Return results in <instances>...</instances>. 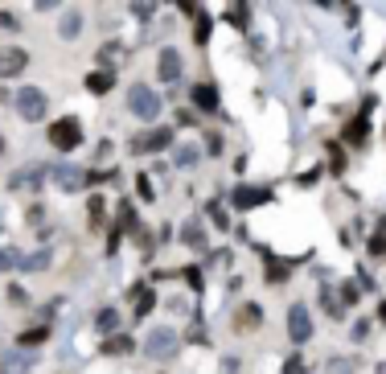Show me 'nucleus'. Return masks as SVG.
<instances>
[{"label":"nucleus","mask_w":386,"mask_h":374,"mask_svg":"<svg viewBox=\"0 0 386 374\" xmlns=\"http://www.w3.org/2000/svg\"><path fill=\"white\" fill-rule=\"evenodd\" d=\"M193 21H197V41H210V16L197 8V12H193Z\"/></svg>","instance_id":"19"},{"label":"nucleus","mask_w":386,"mask_h":374,"mask_svg":"<svg viewBox=\"0 0 386 374\" xmlns=\"http://www.w3.org/2000/svg\"><path fill=\"white\" fill-rule=\"evenodd\" d=\"M366 132H370V124H366V115H362V119H354V124L346 128V140H350V144H362Z\"/></svg>","instance_id":"15"},{"label":"nucleus","mask_w":386,"mask_h":374,"mask_svg":"<svg viewBox=\"0 0 386 374\" xmlns=\"http://www.w3.org/2000/svg\"><path fill=\"white\" fill-rule=\"evenodd\" d=\"M49 259H53V251H49V247H41L37 255L21 259V268H25V272H45V268H49Z\"/></svg>","instance_id":"14"},{"label":"nucleus","mask_w":386,"mask_h":374,"mask_svg":"<svg viewBox=\"0 0 386 374\" xmlns=\"http://www.w3.org/2000/svg\"><path fill=\"white\" fill-rule=\"evenodd\" d=\"M329 374H354V362L350 358H333L329 362Z\"/></svg>","instance_id":"26"},{"label":"nucleus","mask_w":386,"mask_h":374,"mask_svg":"<svg viewBox=\"0 0 386 374\" xmlns=\"http://www.w3.org/2000/svg\"><path fill=\"white\" fill-rule=\"evenodd\" d=\"M99 218H103V198L91 202V222H99Z\"/></svg>","instance_id":"34"},{"label":"nucleus","mask_w":386,"mask_h":374,"mask_svg":"<svg viewBox=\"0 0 386 374\" xmlns=\"http://www.w3.org/2000/svg\"><path fill=\"white\" fill-rule=\"evenodd\" d=\"M49 181H53L58 189L74 194V189H82V185H86V173H82V169H74V165H58V169H49Z\"/></svg>","instance_id":"8"},{"label":"nucleus","mask_w":386,"mask_h":374,"mask_svg":"<svg viewBox=\"0 0 386 374\" xmlns=\"http://www.w3.org/2000/svg\"><path fill=\"white\" fill-rule=\"evenodd\" d=\"M45 334H49V329H25V334H21V346H37V342H45Z\"/></svg>","instance_id":"23"},{"label":"nucleus","mask_w":386,"mask_h":374,"mask_svg":"<svg viewBox=\"0 0 386 374\" xmlns=\"http://www.w3.org/2000/svg\"><path fill=\"white\" fill-rule=\"evenodd\" d=\"M230 198H234V206H243V210H255V206L272 202V194H267V189H255V185H239Z\"/></svg>","instance_id":"10"},{"label":"nucleus","mask_w":386,"mask_h":374,"mask_svg":"<svg viewBox=\"0 0 386 374\" xmlns=\"http://www.w3.org/2000/svg\"><path fill=\"white\" fill-rule=\"evenodd\" d=\"M95 325H99V334H115V325H119V313H115V309H103V313L95 317Z\"/></svg>","instance_id":"16"},{"label":"nucleus","mask_w":386,"mask_h":374,"mask_svg":"<svg viewBox=\"0 0 386 374\" xmlns=\"http://www.w3.org/2000/svg\"><path fill=\"white\" fill-rule=\"evenodd\" d=\"M193 161H197V148H193V144L177 148V165H193Z\"/></svg>","instance_id":"24"},{"label":"nucleus","mask_w":386,"mask_h":374,"mask_svg":"<svg viewBox=\"0 0 386 374\" xmlns=\"http://www.w3.org/2000/svg\"><path fill=\"white\" fill-rule=\"evenodd\" d=\"M144 354H148V358H156V362L173 358V354H177V334H173V329H156V334H148Z\"/></svg>","instance_id":"4"},{"label":"nucleus","mask_w":386,"mask_h":374,"mask_svg":"<svg viewBox=\"0 0 386 374\" xmlns=\"http://www.w3.org/2000/svg\"><path fill=\"white\" fill-rule=\"evenodd\" d=\"M321 305H325V313H329V317H341V301H337L333 292H321Z\"/></svg>","instance_id":"20"},{"label":"nucleus","mask_w":386,"mask_h":374,"mask_svg":"<svg viewBox=\"0 0 386 374\" xmlns=\"http://www.w3.org/2000/svg\"><path fill=\"white\" fill-rule=\"evenodd\" d=\"M156 70H160V82H177L181 78V54L173 45H165L160 58H156Z\"/></svg>","instance_id":"9"},{"label":"nucleus","mask_w":386,"mask_h":374,"mask_svg":"<svg viewBox=\"0 0 386 374\" xmlns=\"http://www.w3.org/2000/svg\"><path fill=\"white\" fill-rule=\"evenodd\" d=\"M300 371H304V362H300V358H292V362H288V371H284V374H300Z\"/></svg>","instance_id":"36"},{"label":"nucleus","mask_w":386,"mask_h":374,"mask_svg":"<svg viewBox=\"0 0 386 374\" xmlns=\"http://www.w3.org/2000/svg\"><path fill=\"white\" fill-rule=\"evenodd\" d=\"M185 280H189L193 288H202V272H197V268H189V272H185Z\"/></svg>","instance_id":"35"},{"label":"nucleus","mask_w":386,"mask_h":374,"mask_svg":"<svg viewBox=\"0 0 386 374\" xmlns=\"http://www.w3.org/2000/svg\"><path fill=\"white\" fill-rule=\"evenodd\" d=\"M128 107H132V115H140V119H156V115H160V99H156V91L144 86V82L128 86Z\"/></svg>","instance_id":"1"},{"label":"nucleus","mask_w":386,"mask_h":374,"mask_svg":"<svg viewBox=\"0 0 386 374\" xmlns=\"http://www.w3.org/2000/svg\"><path fill=\"white\" fill-rule=\"evenodd\" d=\"M378 374H386V362H378Z\"/></svg>","instance_id":"37"},{"label":"nucleus","mask_w":386,"mask_h":374,"mask_svg":"<svg viewBox=\"0 0 386 374\" xmlns=\"http://www.w3.org/2000/svg\"><path fill=\"white\" fill-rule=\"evenodd\" d=\"M366 334H370V321H358V325H354V334H350V338H354V342H362V338H366Z\"/></svg>","instance_id":"33"},{"label":"nucleus","mask_w":386,"mask_h":374,"mask_svg":"<svg viewBox=\"0 0 386 374\" xmlns=\"http://www.w3.org/2000/svg\"><path fill=\"white\" fill-rule=\"evenodd\" d=\"M358 296H362V288H358V280H350V284H341V305H358Z\"/></svg>","instance_id":"18"},{"label":"nucleus","mask_w":386,"mask_h":374,"mask_svg":"<svg viewBox=\"0 0 386 374\" xmlns=\"http://www.w3.org/2000/svg\"><path fill=\"white\" fill-rule=\"evenodd\" d=\"M329 156H333V173H341V169H346V156H341V148H337V144L329 148Z\"/></svg>","instance_id":"27"},{"label":"nucleus","mask_w":386,"mask_h":374,"mask_svg":"<svg viewBox=\"0 0 386 374\" xmlns=\"http://www.w3.org/2000/svg\"><path fill=\"white\" fill-rule=\"evenodd\" d=\"M12 268H21V255L12 247H0V272H12Z\"/></svg>","instance_id":"17"},{"label":"nucleus","mask_w":386,"mask_h":374,"mask_svg":"<svg viewBox=\"0 0 386 374\" xmlns=\"http://www.w3.org/2000/svg\"><path fill=\"white\" fill-rule=\"evenodd\" d=\"M111 86H115V74H111V70H91V74H86V91H91V95H107Z\"/></svg>","instance_id":"11"},{"label":"nucleus","mask_w":386,"mask_h":374,"mask_svg":"<svg viewBox=\"0 0 386 374\" xmlns=\"http://www.w3.org/2000/svg\"><path fill=\"white\" fill-rule=\"evenodd\" d=\"M181 239H185V247H193V251H206V235H202V226H197L193 218L181 226Z\"/></svg>","instance_id":"13"},{"label":"nucleus","mask_w":386,"mask_h":374,"mask_svg":"<svg viewBox=\"0 0 386 374\" xmlns=\"http://www.w3.org/2000/svg\"><path fill=\"white\" fill-rule=\"evenodd\" d=\"M378 313H383V317H386V305H383V309H378Z\"/></svg>","instance_id":"38"},{"label":"nucleus","mask_w":386,"mask_h":374,"mask_svg":"<svg viewBox=\"0 0 386 374\" xmlns=\"http://www.w3.org/2000/svg\"><path fill=\"white\" fill-rule=\"evenodd\" d=\"M284 276H288V264H280V259H272V268H267V280H276V284H280Z\"/></svg>","instance_id":"25"},{"label":"nucleus","mask_w":386,"mask_h":374,"mask_svg":"<svg viewBox=\"0 0 386 374\" xmlns=\"http://www.w3.org/2000/svg\"><path fill=\"white\" fill-rule=\"evenodd\" d=\"M210 218H214V222L226 231V210H222V206H210Z\"/></svg>","instance_id":"31"},{"label":"nucleus","mask_w":386,"mask_h":374,"mask_svg":"<svg viewBox=\"0 0 386 374\" xmlns=\"http://www.w3.org/2000/svg\"><path fill=\"white\" fill-rule=\"evenodd\" d=\"M136 313L144 317V313H152V292H140V305H136Z\"/></svg>","instance_id":"29"},{"label":"nucleus","mask_w":386,"mask_h":374,"mask_svg":"<svg viewBox=\"0 0 386 374\" xmlns=\"http://www.w3.org/2000/svg\"><path fill=\"white\" fill-rule=\"evenodd\" d=\"M45 107H49V103H45V95H41L37 86L16 91V115H21V119H29V124H33V119H41V115H45Z\"/></svg>","instance_id":"3"},{"label":"nucleus","mask_w":386,"mask_h":374,"mask_svg":"<svg viewBox=\"0 0 386 374\" xmlns=\"http://www.w3.org/2000/svg\"><path fill=\"white\" fill-rule=\"evenodd\" d=\"M78 140H82V128H78V119H74V115H66V119H53V124H49V144H53V148L70 152V148H78Z\"/></svg>","instance_id":"2"},{"label":"nucleus","mask_w":386,"mask_h":374,"mask_svg":"<svg viewBox=\"0 0 386 374\" xmlns=\"http://www.w3.org/2000/svg\"><path fill=\"white\" fill-rule=\"evenodd\" d=\"M169 144H173V132H169V128H152V132H140L128 148H132V152H160V148H169Z\"/></svg>","instance_id":"5"},{"label":"nucleus","mask_w":386,"mask_h":374,"mask_svg":"<svg viewBox=\"0 0 386 374\" xmlns=\"http://www.w3.org/2000/svg\"><path fill=\"white\" fill-rule=\"evenodd\" d=\"M103 350H107V354H128V350H132V338H111Z\"/></svg>","instance_id":"21"},{"label":"nucleus","mask_w":386,"mask_h":374,"mask_svg":"<svg viewBox=\"0 0 386 374\" xmlns=\"http://www.w3.org/2000/svg\"><path fill=\"white\" fill-rule=\"evenodd\" d=\"M193 103H197L202 111H218V91H214L210 82H197V86H193Z\"/></svg>","instance_id":"12"},{"label":"nucleus","mask_w":386,"mask_h":374,"mask_svg":"<svg viewBox=\"0 0 386 374\" xmlns=\"http://www.w3.org/2000/svg\"><path fill=\"white\" fill-rule=\"evenodd\" d=\"M29 66V54L21 45H0V78H16Z\"/></svg>","instance_id":"7"},{"label":"nucleus","mask_w":386,"mask_h":374,"mask_svg":"<svg viewBox=\"0 0 386 374\" xmlns=\"http://www.w3.org/2000/svg\"><path fill=\"white\" fill-rule=\"evenodd\" d=\"M288 338H292V342H309V338H313V317H309L304 305H292V309H288Z\"/></svg>","instance_id":"6"},{"label":"nucleus","mask_w":386,"mask_h":374,"mask_svg":"<svg viewBox=\"0 0 386 374\" xmlns=\"http://www.w3.org/2000/svg\"><path fill=\"white\" fill-rule=\"evenodd\" d=\"M136 189H140V198H144V202H152V181H148V177H140V181H136Z\"/></svg>","instance_id":"28"},{"label":"nucleus","mask_w":386,"mask_h":374,"mask_svg":"<svg viewBox=\"0 0 386 374\" xmlns=\"http://www.w3.org/2000/svg\"><path fill=\"white\" fill-rule=\"evenodd\" d=\"M370 251H374V255H386V235H374V239H370Z\"/></svg>","instance_id":"30"},{"label":"nucleus","mask_w":386,"mask_h":374,"mask_svg":"<svg viewBox=\"0 0 386 374\" xmlns=\"http://www.w3.org/2000/svg\"><path fill=\"white\" fill-rule=\"evenodd\" d=\"M78 25H82V16H78V12H66V21H62V33H66V37H74V33H78Z\"/></svg>","instance_id":"22"},{"label":"nucleus","mask_w":386,"mask_h":374,"mask_svg":"<svg viewBox=\"0 0 386 374\" xmlns=\"http://www.w3.org/2000/svg\"><path fill=\"white\" fill-rule=\"evenodd\" d=\"M8 301H12V305H25V288H21V284H12V288H8Z\"/></svg>","instance_id":"32"}]
</instances>
